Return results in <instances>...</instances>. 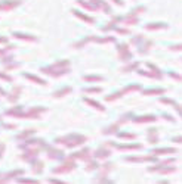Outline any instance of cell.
Masks as SVG:
<instances>
[{
    "mask_svg": "<svg viewBox=\"0 0 182 184\" xmlns=\"http://www.w3.org/2000/svg\"><path fill=\"white\" fill-rule=\"evenodd\" d=\"M68 67H70V61H59V62H56L51 67L42 68V72L48 74V75H52V77H61V75L70 72Z\"/></svg>",
    "mask_w": 182,
    "mask_h": 184,
    "instance_id": "6da1fadb",
    "label": "cell"
},
{
    "mask_svg": "<svg viewBox=\"0 0 182 184\" xmlns=\"http://www.w3.org/2000/svg\"><path fill=\"white\" fill-rule=\"evenodd\" d=\"M86 141V135H80V134H70L65 137H58L56 143L58 144H65L67 147H76L80 146Z\"/></svg>",
    "mask_w": 182,
    "mask_h": 184,
    "instance_id": "7a4b0ae2",
    "label": "cell"
},
{
    "mask_svg": "<svg viewBox=\"0 0 182 184\" xmlns=\"http://www.w3.org/2000/svg\"><path fill=\"white\" fill-rule=\"evenodd\" d=\"M136 90H141V85H139V84H130V85H128V87L122 88L120 91H117V93H114V94H111V96H107L105 100L114 102V100H117V99H120L122 96H125V94L129 93V91H136Z\"/></svg>",
    "mask_w": 182,
    "mask_h": 184,
    "instance_id": "3957f363",
    "label": "cell"
},
{
    "mask_svg": "<svg viewBox=\"0 0 182 184\" xmlns=\"http://www.w3.org/2000/svg\"><path fill=\"white\" fill-rule=\"evenodd\" d=\"M117 52H119V58H120V61H125V62H128L132 59V52L129 49L128 44H120V46H117Z\"/></svg>",
    "mask_w": 182,
    "mask_h": 184,
    "instance_id": "277c9868",
    "label": "cell"
},
{
    "mask_svg": "<svg viewBox=\"0 0 182 184\" xmlns=\"http://www.w3.org/2000/svg\"><path fill=\"white\" fill-rule=\"evenodd\" d=\"M114 144L113 143H105L102 147H99L98 150H96V153H95V158L96 159H105V158H108L110 155H111V150H110V147H113Z\"/></svg>",
    "mask_w": 182,
    "mask_h": 184,
    "instance_id": "5b68a950",
    "label": "cell"
},
{
    "mask_svg": "<svg viewBox=\"0 0 182 184\" xmlns=\"http://www.w3.org/2000/svg\"><path fill=\"white\" fill-rule=\"evenodd\" d=\"M74 167H76V164L73 162V159H68V161H65L61 167H56L54 168V172L55 174H64V172H70V171H73Z\"/></svg>",
    "mask_w": 182,
    "mask_h": 184,
    "instance_id": "8992f818",
    "label": "cell"
},
{
    "mask_svg": "<svg viewBox=\"0 0 182 184\" xmlns=\"http://www.w3.org/2000/svg\"><path fill=\"white\" fill-rule=\"evenodd\" d=\"M128 162H154L157 161L156 155H151V156H128L126 158Z\"/></svg>",
    "mask_w": 182,
    "mask_h": 184,
    "instance_id": "52a82bcc",
    "label": "cell"
},
{
    "mask_svg": "<svg viewBox=\"0 0 182 184\" xmlns=\"http://www.w3.org/2000/svg\"><path fill=\"white\" fill-rule=\"evenodd\" d=\"M147 138H148V141L151 144L159 143V131H157V128H150L147 131Z\"/></svg>",
    "mask_w": 182,
    "mask_h": 184,
    "instance_id": "ba28073f",
    "label": "cell"
},
{
    "mask_svg": "<svg viewBox=\"0 0 182 184\" xmlns=\"http://www.w3.org/2000/svg\"><path fill=\"white\" fill-rule=\"evenodd\" d=\"M89 158H91V149H83L82 152H77L76 155L71 156V159H83V161H89Z\"/></svg>",
    "mask_w": 182,
    "mask_h": 184,
    "instance_id": "9c48e42d",
    "label": "cell"
},
{
    "mask_svg": "<svg viewBox=\"0 0 182 184\" xmlns=\"http://www.w3.org/2000/svg\"><path fill=\"white\" fill-rule=\"evenodd\" d=\"M167 28V24L164 22H153V24H147L145 30L148 31H156V30H166Z\"/></svg>",
    "mask_w": 182,
    "mask_h": 184,
    "instance_id": "30bf717a",
    "label": "cell"
},
{
    "mask_svg": "<svg viewBox=\"0 0 182 184\" xmlns=\"http://www.w3.org/2000/svg\"><path fill=\"white\" fill-rule=\"evenodd\" d=\"M156 119H157V118L154 117V115H142V117L133 118L132 121L136 122V124H144V122H154Z\"/></svg>",
    "mask_w": 182,
    "mask_h": 184,
    "instance_id": "8fae6325",
    "label": "cell"
},
{
    "mask_svg": "<svg viewBox=\"0 0 182 184\" xmlns=\"http://www.w3.org/2000/svg\"><path fill=\"white\" fill-rule=\"evenodd\" d=\"M169 153H176L175 147H159V149H154L153 155L159 156V155H169Z\"/></svg>",
    "mask_w": 182,
    "mask_h": 184,
    "instance_id": "7c38bea8",
    "label": "cell"
},
{
    "mask_svg": "<svg viewBox=\"0 0 182 184\" xmlns=\"http://www.w3.org/2000/svg\"><path fill=\"white\" fill-rule=\"evenodd\" d=\"M119 150H135V149H142V144L139 143H132V144H117Z\"/></svg>",
    "mask_w": 182,
    "mask_h": 184,
    "instance_id": "4fadbf2b",
    "label": "cell"
},
{
    "mask_svg": "<svg viewBox=\"0 0 182 184\" xmlns=\"http://www.w3.org/2000/svg\"><path fill=\"white\" fill-rule=\"evenodd\" d=\"M145 96H156V94H164L166 90L164 88H147L142 91Z\"/></svg>",
    "mask_w": 182,
    "mask_h": 184,
    "instance_id": "5bb4252c",
    "label": "cell"
},
{
    "mask_svg": "<svg viewBox=\"0 0 182 184\" xmlns=\"http://www.w3.org/2000/svg\"><path fill=\"white\" fill-rule=\"evenodd\" d=\"M120 21H122L123 24H126V25H136V24H138V18L135 16V15H130V13H129L128 16L122 18Z\"/></svg>",
    "mask_w": 182,
    "mask_h": 184,
    "instance_id": "9a60e30c",
    "label": "cell"
},
{
    "mask_svg": "<svg viewBox=\"0 0 182 184\" xmlns=\"http://www.w3.org/2000/svg\"><path fill=\"white\" fill-rule=\"evenodd\" d=\"M99 177H107L108 175V172L113 169V164H110V162H107V164H104V165H101L99 167Z\"/></svg>",
    "mask_w": 182,
    "mask_h": 184,
    "instance_id": "2e32d148",
    "label": "cell"
},
{
    "mask_svg": "<svg viewBox=\"0 0 182 184\" xmlns=\"http://www.w3.org/2000/svg\"><path fill=\"white\" fill-rule=\"evenodd\" d=\"M175 171H176V168L170 167V165H164V167H160L157 169V172L162 174V175H169V174H172V172H175Z\"/></svg>",
    "mask_w": 182,
    "mask_h": 184,
    "instance_id": "e0dca14e",
    "label": "cell"
},
{
    "mask_svg": "<svg viewBox=\"0 0 182 184\" xmlns=\"http://www.w3.org/2000/svg\"><path fill=\"white\" fill-rule=\"evenodd\" d=\"M93 4H96V7H99V9H102L105 13H110V7H108V4L104 1V0H91Z\"/></svg>",
    "mask_w": 182,
    "mask_h": 184,
    "instance_id": "ac0fdd59",
    "label": "cell"
},
{
    "mask_svg": "<svg viewBox=\"0 0 182 184\" xmlns=\"http://www.w3.org/2000/svg\"><path fill=\"white\" fill-rule=\"evenodd\" d=\"M85 102H86L88 105H91L92 108H95V109L101 111V112H104V111H105V108H104V106H102L101 103H98L96 100H92V99H88V97H86V99H85Z\"/></svg>",
    "mask_w": 182,
    "mask_h": 184,
    "instance_id": "d6986e66",
    "label": "cell"
},
{
    "mask_svg": "<svg viewBox=\"0 0 182 184\" xmlns=\"http://www.w3.org/2000/svg\"><path fill=\"white\" fill-rule=\"evenodd\" d=\"M19 3V0H15V1H8V3H3V4H0V9L2 10H9V9H14L15 6H18Z\"/></svg>",
    "mask_w": 182,
    "mask_h": 184,
    "instance_id": "ffe728a7",
    "label": "cell"
},
{
    "mask_svg": "<svg viewBox=\"0 0 182 184\" xmlns=\"http://www.w3.org/2000/svg\"><path fill=\"white\" fill-rule=\"evenodd\" d=\"M138 68H139V62H132V64H129V65L122 68V72H130V71H135Z\"/></svg>",
    "mask_w": 182,
    "mask_h": 184,
    "instance_id": "44dd1931",
    "label": "cell"
},
{
    "mask_svg": "<svg viewBox=\"0 0 182 184\" xmlns=\"http://www.w3.org/2000/svg\"><path fill=\"white\" fill-rule=\"evenodd\" d=\"M120 125H122L120 122H116V124L110 125L108 128H105V130H104V134H114V133H117V130H119V127H120Z\"/></svg>",
    "mask_w": 182,
    "mask_h": 184,
    "instance_id": "7402d4cb",
    "label": "cell"
},
{
    "mask_svg": "<svg viewBox=\"0 0 182 184\" xmlns=\"http://www.w3.org/2000/svg\"><path fill=\"white\" fill-rule=\"evenodd\" d=\"M68 93H71V87H64V88L55 91L54 96L55 97H62V96H65V94H68Z\"/></svg>",
    "mask_w": 182,
    "mask_h": 184,
    "instance_id": "603a6c76",
    "label": "cell"
},
{
    "mask_svg": "<svg viewBox=\"0 0 182 184\" xmlns=\"http://www.w3.org/2000/svg\"><path fill=\"white\" fill-rule=\"evenodd\" d=\"M138 72L142 75V77H148V78H162V75H159V74H154V72H148V71H141V69H138Z\"/></svg>",
    "mask_w": 182,
    "mask_h": 184,
    "instance_id": "cb8c5ba5",
    "label": "cell"
},
{
    "mask_svg": "<svg viewBox=\"0 0 182 184\" xmlns=\"http://www.w3.org/2000/svg\"><path fill=\"white\" fill-rule=\"evenodd\" d=\"M73 13L76 15V16H79V18H82L83 21H86V22H89V24H93L95 22V19L91 16H88V15H83V13H80L79 10H73Z\"/></svg>",
    "mask_w": 182,
    "mask_h": 184,
    "instance_id": "d4e9b609",
    "label": "cell"
},
{
    "mask_svg": "<svg viewBox=\"0 0 182 184\" xmlns=\"http://www.w3.org/2000/svg\"><path fill=\"white\" fill-rule=\"evenodd\" d=\"M120 19H122L120 16H114V18H113V21H111V22H108V25H107V27H104V31H108V30L116 28V24H117Z\"/></svg>",
    "mask_w": 182,
    "mask_h": 184,
    "instance_id": "484cf974",
    "label": "cell"
},
{
    "mask_svg": "<svg viewBox=\"0 0 182 184\" xmlns=\"http://www.w3.org/2000/svg\"><path fill=\"white\" fill-rule=\"evenodd\" d=\"M62 156H64V153L61 150L49 149V158H52V159H59V158H62Z\"/></svg>",
    "mask_w": 182,
    "mask_h": 184,
    "instance_id": "4316f807",
    "label": "cell"
},
{
    "mask_svg": "<svg viewBox=\"0 0 182 184\" xmlns=\"http://www.w3.org/2000/svg\"><path fill=\"white\" fill-rule=\"evenodd\" d=\"M14 37H17V38H22V40H28V41H36L37 40L34 35H27V34H18V33L14 34Z\"/></svg>",
    "mask_w": 182,
    "mask_h": 184,
    "instance_id": "83f0119b",
    "label": "cell"
},
{
    "mask_svg": "<svg viewBox=\"0 0 182 184\" xmlns=\"http://www.w3.org/2000/svg\"><path fill=\"white\" fill-rule=\"evenodd\" d=\"M37 153H39V149H33V150H28V152H27V155H24V156H22V159H25V161H30L31 158H36Z\"/></svg>",
    "mask_w": 182,
    "mask_h": 184,
    "instance_id": "f1b7e54d",
    "label": "cell"
},
{
    "mask_svg": "<svg viewBox=\"0 0 182 184\" xmlns=\"http://www.w3.org/2000/svg\"><path fill=\"white\" fill-rule=\"evenodd\" d=\"M83 80L85 81H102L104 77H101V75H85Z\"/></svg>",
    "mask_w": 182,
    "mask_h": 184,
    "instance_id": "f546056e",
    "label": "cell"
},
{
    "mask_svg": "<svg viewBox=\"0 0 182 184\" xmlns=\"http://www.w3.org/2000/svg\"><path fill=\"white\" fill-rule=\"evenodd\" d=\"M21 90H22L21 87H15V88H14V91H12V96H9V100H11V102H15V100H17V99L19 97V93H21Z\"/></svg>",
    "mask_w": 182,
    "mask_h": 184,
    "instance_id": "4dcf8cb0",
    "label": "cell"
},
{
    "mask_svg": "<svg viewBox=\"0 0 182 184\" xmlns=\"http://www.w3.org/2000/svg\"><path fill=\"white\" fill-rule=\"evenodd\" d=\"M92 41H96V43H108V41H116L114 37H105V38H99V37H93Z\"/></svg>",
    "mask_w": 182,
    "mask_h": 184,
    "instance_id": "1f68e13d",
    "label": "cell"
},
{
    "mask_svg": "<svg viewBox=\"0 0 182 184\" xmlns=\"http://www.w3.org/2000/svg\"><path fill=\"white\" fill-rule=\"evenodd\" d=\"M117 135L120 138H128V140H135L136 138V134H132V133H117Z\"/></svg>",
    "mask_w": 182,
    "mask_h": 184,
    "instance_id": "d6a6232c",
    "label": "cell"
},
{
    "mask_svg": "<svg viewBox=\"0 0 182 184\" xmlns=\"http://www.w3.org/2000/svg\"><path fill=\"white\" fill-rule=\"evenodd\" d=\"M25 77H27L28 80H31V81H34V83H37V84H42V85H45V84H46V81H43L42 78H39V77H34V75H30V74H25Z\"/></svg>",
    "mask_w": 182,
    "mask_h": 184,
    "instance_id": "836d02e7",
    "label": "cell"
},
{
    "mask_svg": "<svg viewBox=\"0 0 182 184\" xmlns=\"http://www.w3.org/2000/svg\"><path fill=\"white\" fill-rule=\"evenodd\" d=\"M92 38H93V37H86V38H83L82 41H79V43H76V44H74V47H76V49H80V47H83V46H85L86 43H89V41H92Z\"/></svg>",
    "mask_w": 182,
    "mask_h": 184,
    "instance_id": "e575fe53",
    "label": "cell"
},
{
    "mask_svg": "<svg viewBox=\"0 0 182 184\" xmlns=\"http://www.w3.org/2000/svg\"><path fill=\"white\" fill-rule=\"evenodd\" d=\"M77 3H79L80 6H83L85 9H89V10H96V6H92V4L86 3V1H83V0H77Z\"/></svg>",
    "mask_w": 182,
    "mask_h": 184,
    "instance_id": "d590c367",
    "label": "cell"
},
{
    "mask_svg": "<svg viewBox=\"0 0 182 184\" xmlns=\"http://www.w3.org/2000/svg\"><path fill=\"white\" fill-rule=\"evenodd\" d=\"M145 10H147V9H145V6H138L136 9H133V10L130 12V15H135V16H136V15H139V13L145 12Z\"/></svg>",
    "mask_w": 182,
    "mask_h": 184,
    "instance_id": "8d00e7d4",
    "label": "cell"
},
{
    "mask_svg": "<svg viewBox=\"0 0 182 184\" xmlns=\"http://www.w3.org/2000/svg\"><path fill=\"white\" fill-rule=\"evenodd\" d=\"M33 171H34V174H40L43 171V162H36V165L33 167Z\"/></svg>",
    "mask_w": 182,
    "mask_h": 184,
    "instance_id": "74e56055",
    "label": "cell"
},
{
    "mask_svg": "<svg viewBox=\"0 0 182 184\" xmlns=\"http://www.w3.org/2000/svg\"><path fill=\"white\" fill-rule=\"evenodd\" d=\"M83 91H85V93H101L102 88H101V87H92V88H85Z\"/></svg>",
    "mask_w": 182,
    "mask_h": 184,
    "instance_id": "f35d334b",
    "label": "cell"
},
{
    "mask_svg": "<svg viewBox=\"0 0 182 184\" xmlns=\"http://www.w3.org/2000/svg\"><path fill=\"white\" fill-rule=\"evenodd\" d=\"M36 133V130H28V131H25V133H21L18 135V138H25V137H28V135H31V134Z\"/></svg>",
    "mask_w": 182,
    "mask_h": 184,
    "instance_id": "ab89813d",
    "label": "cell"
},
{
    "mask_svg": "<svg viewBox=\"0 0 182 184\" xmlns=\"http://www.w3.org/2000/svg\"><path fill=\"white\" fill-rule=\"evenodd\" d=\"M167 75H169V77H172V78H175V80H178V81H182V75H178L176 72L169 71V72H167Z\"/></svg>",
    "mask_w": 182,
    "mask_h": 184,
    "instance_id": "60d3db41",
    "label": "cell"
},
{
    "mask_svg": "<svg viewBox=\"0 0 182 184\" xmlns=\"http://www.w3.org/2000/svg\"><path fill=\"white\" fill-rule=\"evenodd\" d=\"M169 50H172V52H182V43H181V44L170 46V47H169Z\"/></svg>",
    "mask_w": 182,
    "mask_h": 184,
    "instance_id": "b9f144b4",
    "label": "cell"
},
{
    "mask_svg": "<svg viewBox=\"0 0 182 184\" xmlns=\"http://www.w3.org/2000/svg\"><path fill=\"white\" fill-rule=\"evenodd\" d=\"M95 168H98V165H96V162H93V161H91L88 165H86V171H92V169H95Z\"/></svg>",
    "mask_w": 182,
    "mask_h": 184,
    "instance_id": "7bdbcfd3",
    "label": "cell"
},
{
    "mask_svg": "<svg viewBox=\"0 0 182 184\" xmlns=\"http://www.w3.org/2000/svg\"><path fill=\"white\" fill-rule=\"evenodd\" d=\"M160 102H162V103H166V105H175V103H176V102L175 100H172V99H160Z\"/></svg>",
    "mask_w": 182,
    "mask_h": 184,
    "instance_id": "ee69618b",
    "label": "cell"
},
{
    "mask_svg": "<svg viewBox=\"0 0 182 184\" xmlns=\"http://www.w3.org/2000/svg\"><path fill=\"white\" fill-rule=\"evenodd\" d=\"M116 31H117L119 34H129V33H130V31H129V30H126V28H116Z\"/></svg>",
    "mask_w": 182,
    "mask_h": 184,
    "instance_id": "f6af8a7d",
    "label": "cell"
},
{
    "mask_svg": "<svg viewBox=\"0 0 182 184\" xmlns=\"http://www.w3.org/2000/svg\"><path fill=\"white\" fill-rule=\"evenodd\" d=\"M163 118H164V119H167V121H172V122H175V119L172 118V115H167V114H163Z\"/></svg>",
    "mask_w": 182,
    "mask_h": 184,
    "instance_id": "bcb514c9",
    "label": "cell"
},
{
    "mask_svg": "<svg viewBox=\"0 0 182 184\" xmlns=\"http://www.w3.org/2000/svg\"><path fill=\"white\" fill-rule=\"evenodd\" d=\"M173 141H175V143H182V135H176V137H173Z\"/></svg>",
    "mask_w": 182,
    "mask_h": 184,
    "instance_id": "7dc6e473",
    "label": "cell"
},
{
    "mask_svg": "<svg viewBox=\"0 0 182 184\" xmlns=\"http://www.w3.org/2000/svg\"><path fill=\"white\" fill-rule=\"evenodd\" d=\"M3 150H5V144H3V143H0V156H2Z\"/></svg>",
    "mask_w": 182,
    "mask_h": 184,
    "instance_id": "c3c4849f",
    "label": "cell"
},
{
    "mask_svg": "<svg viewBox=\"0 0 182 184\" xmlns=\"http://www.w3.org/2000/svg\"><path fill=\"white\" fill-rule=\"evenodd\" d=\"M49 181H51V183H62V181H59V180H52V178H51Z\"/></svg>",
    "mask_w": 182,
    "mask_h": 184,
    "instance_id": "681fc988",
    "label": "cell"
}]
</instances>
